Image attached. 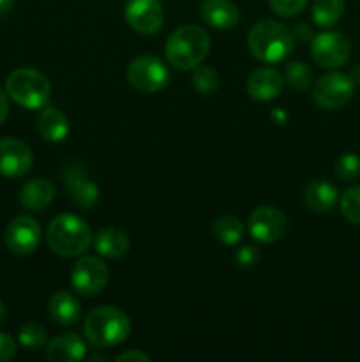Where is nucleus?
Segmentation results:
<instances>
[{"label": "nucleus", "instance_id": "nucleus-9", "mask_svg": "<svg viewBox=\"0 0 360 362\" xmlns=\"http://www.w3.org/2000/svg\"><path fill=\"white\" fill-rule=\"evenodd\" d=\"M109 271L102 260L95 257H81L71 271V283L83 297H94L108 285Z\"/></svg>", "mask_w": 360, "mask_h": 362}, {"label": "nucleus", "instance_id": "nucleus-22", "mask_svg": "<svg viewBox=\"0 0 360 362\" xmlns=\"http://www.w3.org/2000/svg\"><path fill=\"white\" fill-rule=\"evenodd\" d=\"M129 237L116 228L101 230L94 239L95 251L106 258H122L129 251Z\"/></svg>", "mask_w": 360, "mask_h": 362}, {"label": "nucleus", "instance_id": "nucleus-21", "mask_svg": "<svg viewBox=\"0 0 360 362\" xmlns=\"http://www.w3.org/2000/svg\"><path fill=\"white\" fill-rule=\"evenodd\" d=\"M37 129L44 140L59 144L66 140L69 134V120L56 108H44L39 115Z\"/></svg>", "mask_w": 360, "mask_h": 362}, {"label": "nucleus", "instance_id": "nucleus-34", "mask_svg": "<svg viewBox=\"0 0 360 362\" xmlns=\"http://www.w3.org/2000/svg\"><path fill=\"white\" fill-rule=\"evenodd\" d=\"M129 361L148 362V361H150V357H148L147 354L140 352V350H129V352H124V354H120L119 357H116V362H129Z\"/></svg>", "mask_w": 360, "mask_h": 362}, {"label": "nucleus", "instance_id": "nucleus-33", "mask_svg": "<svg viewBox=\"0 0 360 362\" xmlns=\"http://www.w3.org/2000/svg\"><path fill=\"white\" fill-rule=\"evenodd\" d=\"M293 35V41H299V42H311L314 37V32L313 28L309 27L307 23H296L292 30Z\"/></svg>", "mask_w": 360, "mask_h": 362}, {"label": "nucleus", "instance_id": "nucleus-23", "mask_svg": "<svg viewBox=\"0 0 360 362\" xmlns=\"http://www.w3.org/2000/svg\"><path fill=\"white\" fill-rule=\"evenodd\" d=\"M342 13H344V0H314L311 9L314 23L325 28L337 23Z\"/></svg>", "mask_w": 360, "mask_h": 362}, {"label": "nucleus", "instance_id": "nucleus-15", "mask_svg": "<svg viewBox=\"0 0 360 362\" xmlns=\"http://www.w3.org/2000/svg\"><path fill=\"white\" fill-rule=\"evenodd\" d=\"M284 87V80L279 71L270 67H261L254 71L247 80V94L256 101H272L277 98Z\"/></svg>", "mask_w": 360, "mask_h": 362}, {"label": "nucleus", "instance_id": "nucleus-8", "mask_svg": "<svg viewBox=\"0 0 360 362\" xmlns=\"http://www.w3.org/2000/svg\"><path fill=\"white\" fill-rule=\"evenodd\" d=\"M311 55L318 66L337 69L349 60L352 46L341 32H321L311 41Z\"/></svg>", "mask_w": 360, "mask_h": 362}, {"label": "nucleus", "instance_id": "nucleus-37", "mask_svg": "<svg viewBox=\"0 0 360 362\" xmlns=\"http://www.w3.org/2000/svg\"><path fill=\"white\" fill-rule=\"evenodd\" d=\"M349 76H352L353 83H355V85H360V64H359V66L355 67V69L352 71V74H349Z\"/></svg>", "mask_w": 360, "mask_h": 362}, {"label": "nucleus", "instance_id": "nucleus-30", "mask_svg": "<svg viewBox=\"0 0 360 362\" xmlns=\"http://www.w3.org/2000/svg\"><path fill=\"white\" fill-rule=\"evenodd\" d=\"M309 0H268L270 9L281 18H293L299 16L306 11Z\"/></svg>", "mask_w": 360, "mask_h": 362}, {"label": "nucleus", "instance_id": "nucleus-12", "mask_svg": "<svg viewBox=\"0 0 360 362\" xmlns=\"http://www.w3.org/2000/svg\"><path fill=\"white\" fill-rule=\"evenodd\" d=\"M286 228H288V219L277 207L263 205V207H258L251 212L249 232L258 243H275L284 235Z\"/></svg>", "mask_w": 360, "mask_h": 362}, {"label": "nucleus", "instance_id": "nucleus-36", "mask_svg": "<svg viewBox=\"0 0 360 362\" xmlns=\"http://www.w3.org/2000/svg\"><path fill=\"white\" fill-rule=\"evenodd\" d=\"M13 4L14 0H0V16L9 13V11L13 9Z\"/></svg>", "mask_w": 360, "mask_h": 362}, {"label": "nucleus", "instance_id": "nucleus-10", "mask_svg": "<svg viewBox=\"0 0 360 362\" xmlns=\"http://www.w3.org/2000/svg\"><path fill=\"white\" fill-rule=\"evenodd\" d=\"M60 177H62L64 186L69 189L71 200L78 209L90 211L92 207L97 205L99 187L90 179V175H88L83 166L73 165V163L64 165V168L60 170Z\"/></svg>", "mask_w": 360, "mask_h": 362}, {"label": "nucleus", "instance_id": "nucleus-26", "mask_svg": "<svg viewBox=\"0 0 360 362\" xmlns=\"http://www.w3.org/2000/svg\"><path fill=\"white\" fill-rule=\"evenodd\" d=\"M18 339H20V345L25 346V349L37 350L48 341V331L42 325L35 324V322H28L20 329Z\"/></svg>", "mask_w": 360, "mask_h": 362}, {"label": "nucleus", "instance_id": "nucleus-32", "mask_svg": "<svg viewBox=\"0 0 360 362\" xmlns=\"http://www.w3.org/2000/svg\"><path fill=\"white\" fill-rule=\"evenodd\" d=\"M16 356V341L6 332H0V362H7Z\"/></svg>", "mask_w": 360, "mask_h": 362}, {"label": "nucleus", "instance_id": "nucleus-25", "mask_svg": "<svg viewBox=\"0 0 360 362\" xmlns=\"http://www.w3.org/2000/svg\"><path fill=\"white\" fill-rule=\"evenodd\" d=\"M284 80L292 88L304 92L313 83V71H311V67L307 64L300 62V60H293V62H289L286 66Z\"/></svg>", "mask_w": 360, "mask_h": 362}, {"label": "nucleus", "instance_id": "nucleus-16", "mask_svg": "<svg viewBox=\"0 0 360 362\" xmlns=\"http://www.w3.org/2000/svg\"><path fill=\"white\" fill-rule=\"evenodd\" d=\"M200 14L205 23L219 30L233 28L240 20V11L232 0H203Z\"/></svg>", "mask_w": 360, "mask_h": 362}, {"label": "nucleus", "instance_id": "nucleus-19", "mask_svg": "<svg viewBox=\"0 0 360 362\" xmlns=\"http://www.w3.org/2000/svg\"><path fill=\"white\" fill-rule=\"evenodd\" d=\"M48 311L49 317H52L56 324L74 325L80 320L81 306L73 293L60 290V292L53 293V296L49 297Z\"/></svg>", "mask_w": 360, "mask_h": 362}, {"label": "nucleus", "instance_id": "nucleus-35", "mask_svg": "<svg viewBox=\"0 0 360 362\" xmlns=\"http://www.w3.org/2000/svg\"><path fill=\"white\" fill-rule=\"evenodd\" d=\"M9 95H7V92H4L2 88H0V124L4 122V120L7 119V115H9Z\"/></svg>", "mask_w": 360, "mask_h": 362}, {"label": "nucleus", "instance_id": "nucleus-28", "mask_svg": "<svg viewBox=\"0 0 360 362\" xmlns=\"http://www.w3.org/2000/svg\"><path fill=\"white\" fill-rule=\"evenodd\" d=\"M335 175L342 180V182H353L360 177V156L348 152L342 154L335 163Z\"/></svg>", "mask_w": 360, "mask_h": 362}, {"label": "nucleus", "instance_id": "nucleus-5", "mask_svg": "<svg viewBox=\"0 0 360 362\" xmlns=\"http://www.w3.org/2000/svg\"><path fill=\"white\" fill-rule=\"evenodd\" d=\"M6 92L16 105L27 110H39L48 103L52 85L41 71L20 67L7 76Z\"/></svg>", "mask_w": 360, "mask_h": 362}, {"label": "nucleus", "instance_id": "nucleus-29", "mask_svg": "<svg viewBox=\"0 0 360 362\" xmlns=\"http://www.w3.org/2000/svg\"><path fill=\"white\" fill-rule=\"evenodd\" d=\"M193 73V87L200 94H210L219 87V76L212 67L208 66H196Z\"/></svg>", "mask_w": 360, "mask_h": 362}, {"label": "nucleus", "instance_id": "nucleus-3", "mask_svg": "<svg viewBox=\"0 0 360 362\" xmlns=\"http://www.w3.org/2000/svg\"><path fill=\"white\" fill-rule=\"evenodd\" d=\"M46 239L53 253L73 258L80 257L90 247L92 232L90 226L78 216L60 214L48 225Z\"/></svg>", "mask_w": 360, "mask_h": 362}, {"label": "nucleus", "instance_id": "nucleus-1", "mask_svg": "<svg viewBox=\"0 0 360 362\" xmlns=\"http://www.w3.org/2000/svg\"><path fill=\"white\" fill-rule=\"evenodd\" d=\"M166 59L173 67L191 71L200 66L210 52V37L198 25L179 27L166 41Z\"/></svg>", "mask_w": 360, "mask_h": 362}, {"label": "nucleus", "instance_id": "nucleus-14", "mask_svg": "<svg viewBox=\"0 0 360 362\" xmlns=\"http://www.w3.org/2000/svg\"><path fill=\"white\" fill-rule=\"evenodd\" d=\"M126 21L138 34H155L162 27L164 11L159 0H129Z\"/></svg>", "mask_w": 360, "mask_h": 362}, {"label": "nucleus", "instance_id": "nucleus-13", "mask_svg": "<svg viewBox=\"0 0 360 362\" xmlns=\"http://www.w3.org/2000/svg\"><path fill=\"white\" fill-rule=\"evenodd\" d=\"M34 156L25 141L16 138L0 140V175L6 179H20L32 170Z\"/></svg>", "mask_w": 360, "mask_h": 362}, {"label": "nucleus", "instance_id": "nucleus-38", "mask_svg": "<svg viewBox=\"0 0 360 362\" xmlns=\"http://www.w3.org/2000/svg\"><path fill=\"white\" fill-rule=\"evenodd\" d=\"M6 317H7V311H6V306H4V303L0 300V325L6 322Z\"/></svg>", "mask_w": 360, "mask_h": 362}, {"label": "nucleus", "instance_id": "nucleus-24", "mask_svg": "<svg viewBox=\"0 0 360 362\" xmlns=\"http://www.w3.org/2000/svg\"><path fill=\"white\" fill-rule=\"evenodd\" d=\"M214 233L219 243L226 246H235L244 237V225L236 216H221L214 225Z\"/></svg>", "mask_w": 360, "mask_h": 362}, {"label": "nucleus", "instance_id": "nucleus-17", "mask_svg": "<svg viewBox=\"0 0 360 362\" xmlns=\"http://www.w3.org/2000/svg\"><path fill=\"white\" fill-rule=\"evenodd\" d=\"M55 198V186L44 177L32 179L21 187L20 204L27 211H44Z\"/></svg>", "mask_w": 360, "mask_h": 362}, {"label": "nucleus", "instance_id": "nucleus-2", "mask_svg": "<svg viewBox=\"0 0 360 362\" xmlns=\"http://www.w3.org/2000/svg\"><path fill=\"white\" fill-rule=\"evenodd\" d=\"M247 45L258 60L277 64L292 55L295 41L292 30L282 23L275 20H261L249 30Z\"/></svg>", "mask_w": 360, "mask_h": 362}, {"label": "nucleus", "instance_id": "nucleus-4", "mask_svg": "<svg viewBox=\"0 0 360 362\" xmlns=\"http://www.w3.org/2000/svg\"><path fill=\"white\" fill-rule=\"evenodd\" d=\"M85 336L97 349L120 345L131 332L129 317L115 306H101L87 315Z\"/></svg>", "mask_w": 360, "mask_h": 362}, {"label": "nucleus", "instance_id": "nucleus-7", "mask_svg": "<svg viewBox=\"0 0 360 362\" xmlns=\"http://www.w3.org/2000/svg\"><path fill=\"white\" fill-rule=\"evenodd\" d=\"M127 80L136 90L143 94H155L168 85L169 71L157 57L143 55L129 64Z\"/></svg>", "mask_w": 360, "mask_h": 362}, {"label": "nucleus", "instance_id": "nucleus-31", "mask_svg": "<svg viewBox=\"0 0 360 362\" xmlns=\"http://www.w3.org/2000/svg\"><path fill=\"white\" fill-rule=\"evenodd\" d=\"M260 260V251L254 246H244L235 253V262L240 267H253Z\"/></svg>", "mask_w": 360, "mask_h": 362}, {"label": "nucleus", "instance_id": "nucleus-18", "mask_svg": "<svg viewBox=\"0 0 360 362\" xmlns=\"http://www.w3.org/2000/svg\"><path fill=\"white\" fill-rule=\"evenodd\" d=\"M87 356L85 341L76 334H64L52 339L46 349V357L55 362H78Z\"/></svg>", "mask_w": 360, "mask_h": 362}, {"label": "nucleus", "instance_id": "nucleus-27", "mask_svg": "<svg viewBox=\"0 0 360 362\" xmlns=\"http://www.w3.org/2000/svg\"><path fill=\"white\" fill-rule=\"evenodd\" d=\"M341 212L352 225L360 226V186H352L341 194Z\"/></svg>", "mask_w": 360, "mask_h": 362}, {"label": "nucleus", "instance_id": "nucleus-11", "mask_svg": "<svg viewBox=\"0 0 360 362\" xmlns=\"http://www.w3.org/2000/svg\"><path fill=\"white\" fill-rule=\"evenodd\" d=\"M4 240L11 253L20 257L34 253L41 243V225L30 216H18L6 226Z\"/></svg>", "mask_w": 360, "mask_h": 362}, {"label": "nucleus", "instance_id": "nucleus-6", "mask_svg": "<svg viewBox=\"0 0 360 362\" xmlns=\"http://www.w3.org/2000/svg\"><path fill=\"white\" fill-rule=\"evenodd\" d=\"M355 92L352 76L344 73H328L314 83L313 101L321 110H339L348 105Z\"/></svg>", "mask_w": 360, "mask_h": 362}, {"label": "nucleus", "instance_id": "nucleus-20", "mask_svg": "<svg viewBox=\"0 0 360 362\" xmlns=\"http://www.w3.org/2000/svg\"><path fill=\"white\" fill-rule=\"evenodd\" d=\"M337 187L327 180H314L306 189V205L318 214L330 212L337 204Z\"/></svg>", "mask_w": 360, "mask_h": 362}]
</instances>
